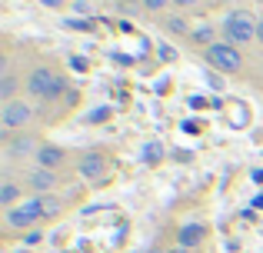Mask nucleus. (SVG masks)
<instances>
[{"mask_svg": "<svg viewBox=\"0 0 263 253\" xmlns=\"http://www.w3.org/2000/svg\"><path fill=\"white\" fill-rule=\"evenodd\" d=\"M143 160H147V163H160V160H163V147H160V143H147V150H143Z\"/></svg>", "mask_w": 263, "mask_h": 253, "instance_id": "obj_16", "label": "nucleus"}, {"mask_svg": "<svg viewBox=\"0 0 263 253\" xmlns=\"http://www.w3.org/2000/svg\"><path fill=\"white\" fill-rule=\"evenodd\" d=\"M4 150L10 160H27V157L40 153V140H37V133H10V137H4Z\"/></svg>", "mask_w": 263, "mask_h": 253, "instance_id": "obj_6", "label": "nucleus"}, {"mask_svg": "<svg viewBox=\"0 0 263 253\" xmlns=\"http://www.w3.org/2000/svg\"><path fill=\"white\" fill-rule=\"evenodd\" d=\"M223 40L227 44H233V47H243V44H250V40H257V20L250 17L247 10H233L230 17L223 20Z\"/></svg>", "mask_w": 263, "mask_h": 253, "instance_id": "obj_2", "label": "nucleus"}, {"mask_svg": "<svg viewBox=\"0 0 263 253\" xmlns=\"http://www.w3.org/2000/svg\"><path fill=\"white\" fill-rule=\"evenodd\" d=\"M37 200H40V217H44V220H53V217H60V210H64V203H60L53 193L37 197Z\"/></svg>", "mask_w": 263, "mask_h": 253, "instance_id": "obj_13", "label": "nucleus"}, {"mask_svg": "<svg viewBox=\"0 0 263 253\" xmlns=\"http://www.w3.org/2000/svg\"><path fill=\"white\" fill-rule=\"evenodd\" d=\"M24 87H27V93L37 97V100H57L60 93H64L67 80H64V73H57L53 67H33V70L27 73Z\"/></svg>", "mask_w": 263, "mask_h": 253, "instance_id": "obj_1", "label": "nucleus"}, {"mask_svg": "<svg viewBox=\"0 0 263 253\" xmlns=\"http://www.w3.org/2000/svg\"><path fill=\"white\" fill-rule=\"evenodd\" d=\"M167 253H190L186 247H174V250H167Z\"/></svg>", "mask_w": 263, "mask_h": 253, "instance_id": "obj_23", "label": "nucleus"}, {"mask_svg": "<svg viewBox=\"0 0 263 253\" xmlns=\"http://www.w3.org/2000/svg\"><path fill=\"white\" fill-rule=\"evenodd\" d=\"M33 163H37L40 170H57L60 163H64V150L60 147H40V153L33 157Z\"/></svg>", "mask_w": 263, "mask_h": 253, "instance_id": "obj_10", "label": "nucleus"}, {"mask_svg": "<svg viewBox=\"0 0 263 253\" xmlns=\"http://www.w3.org/2000/svg\"><path fill=\"white\" fill-rule=\"evenodd\" d=\"M40 230H30V233H24V247H30V243H40Z\"/></svg>", "mask_w": 263, "mask_h": 253, "instance_id": "obj_18", "label": "nucleus"}, {"mask_svg": "<svg viewBox=\"0 0 263 253\" xmlns=\"http://www.w3.org/2000/svg\"><path fill=\"white\" fill-rule=\"evenodd\" d=\"M190 37L197 40V44L203 47V50H206V47H213V44H217V30H213V27H197V30H193Z\"/></svg>", "mask_w": 263, "mask_h": 253, "instance_id": "obj_14", "label": "nucleus"}, {"mask_svg": "<svg viewBox=\"0 0 263 253\" xmlns=\"http://www.w3.org/2000/svg\"><path fill=\"white\" fill-rule=\"evenodd\" d=\"M140 4H143L147 13H160L163 7H174V0H140Z\"/></svg>", "mask_w": 263, "mask_h": 253, "instance_id": "obj_17", "label": "nucleus"}, {"mask_svg": "<svg viewBox=\"0 0 263 253\" xmlns=\"http://www.w3.org/2000/svg\"><path fill=\"white\" fill-rule=\"evenodd\" d=\"M203 57H206V64L220 73H240L243 70V53H240V47L227 44V40H217L213 47H206Z\"/></svg>", "mask_w": 263, "mask_h": 253, "instance_id": "obj_3", "label": "nucleus"}, {"mask_svg": "<svg viewBox=\"0 0 263 253\" xmlns=\"http://www.w3.org/2000/svg\"><path fill=\"white\" fill-rule=\"evenodd\" d=\"M73 10H77V13H90V7L84 4V0H77V4H73Z\"/></svg>", "mask_w": 263, "mask_h": 253, "instance_id": "obj_21", "label": "nucleus"}, {"mask_svg": "<svg viewBox=\"0 0 263 253\" xmlns=\"http://www.w3.org/2000/svg\"><path fill=\"white\" fill-rule=\"evenodd\" d=\"M40 220H44V217H40V200H37V197L17 203V207H10L4 213V227L7 230H24V233H27V230H33Z\"/></svg>", "mask_w": 263, "mask_h": 253, "instance_id": "obj_4", "label": "nucleus"}, {"mask_svg": "<svg viewBox=\"0 0 263 253\" xmlns=\"http://www.w3.org/2000/svg\"><path fill=\"white\" fill-rule=\"evenodd\" d=\"M17 87H20V80L13 77V73H4V77H0V104L17 100Z\"/></svg>", "mask_w": 263, "mask_h": 253, "instance_id": "obj_12", "label": "nucleus"}, {"mask_svg": "<svg viewBox=\"0 0 263 253\" xmlns=\"http://www.w3.org/2000/svg\"><path fill=\"white\" fill-rule=\"evenodd\" d=\"M147 253H160V250H147Z\"/></svg>", "mask_w": 263, "mask_h": 253, "instance_id": "obj_25", "label": "nucleus"}, {"mask_svg": "<svg viewBox=\"0 0 263 253\" xmlns=\"http://www.w3.org/2000/svg\"><path fill=\"white\" fill-rule=\"evenodd\" d=\"M17 200H20V183L4 180V183H0V207L10 210V207H17Z\"/></svg>", "mask_w": 263, "mask_h": 253, "instance_id": "obj_11", "label": "nucleus"}, {"mask_svg": "<svg viewBox=\"0 0 263 253\" xmlns=\"http://www.w3.org/2000/svg\"><path fill=\"white\" fill-rule=\"evenodd\" d=\"M27 187L30 190H37V197H47V193H53V187H57V173L53 170H30L27 173Z\"/></svg>", "mask_w": 263, "mask_h": 253, "instance_id": "obj_8", "label": "nucleus"}, {"mask_svg": "<svg viewBox=\"0 0 263 253\" xmlns=\"http://www.w3.org/2000/svg\"><path fill=\"white\" fill-rule=\"evenodd\" d=\"M200 0H174V7H180V10H190V7H197Z\"/></svg>", "mask_w": 263, "mask_h": 253, "instance_id": "obj_19", "label": "nucleus"}, {"mask_svg": "<svg viewBox=\"0 0 263 253\" xmlns=\"http://www.w3.org/2000/svg\"><path fill=\"white\" fill-rule=\"evenodd\" d=\"M40 4H44V7H53V10H57V7H64L67 0H40Z\"/></svg>", "mask_w": 263, "mask_h": 253, "instance_id": "obj_20", "label": "nucleus"}, {"mask_svg": "<svg viewBox=\"0 0 263 253\" xmlns=\"http://www.w3.org/2000/svg\"><path fill=\"white\" fill-rule=\"evenodd\" d=\"M177 240H180V247L193 250V247H200V243L206 240V227H203V223H183L180 233H177Z\"/></svg>", "mask_w": 263, "mask_h": 253, "instance_id": "obj_9", "label": "nucleus"}, {"mask_svg": "<svg viewBox=\"0 0 263 253\" xmlns=\"http://www.w3.org/2000/svg\"><path fill=\"white\" fill-rule=\"evenodd\" d=\"M167 30H170V33H177V37H186V33H193L190 27H186V20H183V17H170V20H167Z\"/></svg>", "mask_w": 263, "mask_h": 253, "instance_id": "obj_15", "label": "nucleus"}, {"mask_svg": "<svg viewBox=\"0 0 263 253\" xmlns=\"http://www.w3.org/2000/svg\"><path fill=\"white\" fill-rule=\"evenodd\" d=\"M20 253H27V250H20Z\"/></svg>", "mask_w": 263, "mask_h": 253, "instance_id": "obj_26", "label": "nucleus"}, {"mask_svg": "<svg viewBox=\"0 0 263 253\" xmlns=\"http://www.w3.org/2000/svg\"><path fill=\"white\" fill-rule=\"evenodd\" d=\"M107 167H110V160H107L103 150H87L77 163V173L84 180H100V177H107Z\"/></svg>", "mask_w": 263, "mask_h": 253, "instance_id": "obj_7", "label": "nucleus"}, {"mask_svg": "<svg viewBox=\"0 0 263 253\" xmlns=\"http://www.w3.org/2000/svg\"><path fill=\"white\" fill-rule=\"evenodd\" d=\"M257 40L263 44V20H257Z\"/></svg>", "mask_w": 263, "mask_h": 253, "instance_id": "obj_22", "label": "nucleus"}, {"mask_svg": "<svg viewBox=\"0 0 263 253\" xmlns=\"http://www.w3.org/2000/svg\"><path fill=\"white\" fill-rule=\"evenodd\" d=\"M257 207H263V197H257Z\"/></svg>", "mask_w": 263, "mask_h": 253, "instance_id": "obj_24", "label": "nucleus"}, {"mask_svg": "<svg viewBox=\"0 0 263 253\" xmlns=\"http://www.w3.org/2000/svg\"><path fill=\"white\" fill-rule=\"evenodd\" d=\"M33 120V107L27 100H10V104H0V127H4V137H10L13 130L27 127Z\"/></svg>", "mask_w": 263, "mask_h": 253, "instance_id": "obj_5", "label": "nucleus"}]
</instances>
